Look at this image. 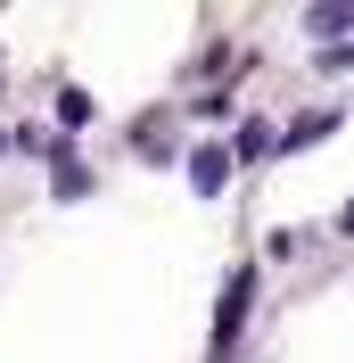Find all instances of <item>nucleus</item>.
Segmentation results:
<instances>
[{
  "mask_svg": "<svg viewBox=\"0 0 354 363\" xmlns=\"http://www.w3.org/2000/svg\"><path fill=\"white\" fill-rule=\"evenodd\" d=\"M338 231H346V240H354V215H346V223H338Z\"/></svg>",
  "mask_w": 354,
  "mask_h": 363,
  "instance_id": "4",
  "label": "nucleus"
},
{
  "mask_svg": "<svg viewBox=\"0 0 354 363\" xmlns=\"http://www.w3.org/2000/svg\"><path fill=\"white\" fill-rule=\"evenodd\" d=\"M321 133H338V108H330V116H305V124L288 133V149H305V140H321Z\"/></svg>",
  "mask_w": 354,
  "mask_h": 363,
  "instance_id": "3",
  "label": "nucleus"
},
{
  "mask_svg": "<svg viewBox=\"0 0 354 363\" xmlns=\"http://www.w3.org/2000/svg\"><path fill=\"white\" fill-rule=\"evenodd\" d=\"M247 297H256V272H231V289H222V306H215V355H231L239 347V330H247Z\"/></svg>",
  "mask_w": 354,
  "mask_h": 363,
  "instance_id": "1",
  "label": "nucleus"
},
{
  "mask_svg": "<svg viewBox=\"0 0 354 363\" xmlns=\"http://www.w3.org/2000/svg\"><path fill=\"white\" fill-rule=\"evenodd\" d=\"M222 174H231L222 149H198V157H190V182H198V190H222Z\"/></svg>",
  "mask_w": 354,
  "mask_h": 363,
  "instance_id": "2",
  "label": "nucleus"
}]
</instances>
